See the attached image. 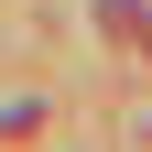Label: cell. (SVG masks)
Returning <instances> with one entry per match:
<instances>
[{"label":"cell","mask_w":152,"mask_h":152,"mask_svg":"<svg viewBox=\"0 0 152 152\" xmlns=\"http://www.w3.org/2000/svg\"><path fill=\"white\" fill-rule=\"evenodd\" d=\"M98 33H109V44H141L152 11H141V0H98Z\"/></svg>","instance_id":"cell-1"},{"label":"cell","mask_w":152,"mask_h":152,"mask_svg":"<svg viewBox=\"0 0 152 152\" xmlns=\"http://www.w3.org/2000/svg\"><path fill=\"white\" fill-rule=\"evenodd\" d=\"M141 54H152V33H141Z\"/></svg>","instance_id":"cell-2"}]
</instances>
